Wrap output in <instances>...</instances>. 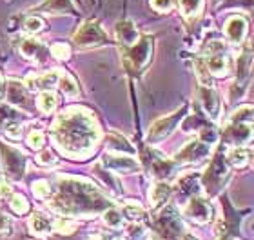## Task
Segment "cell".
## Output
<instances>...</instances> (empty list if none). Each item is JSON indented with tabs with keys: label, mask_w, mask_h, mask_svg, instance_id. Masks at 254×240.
Instances as JSON below:
<instances>
[{
	"label": "cell",
	"mask_w": 254,
	"mask_h": 240,
	"mask_svg": "<svg viewBox=\"0 0 254 240\" xmlns=\"http://www.w3.org/2000/svg\"><path fill=\"white\" fill-rule=\"evenodd\" d=\"M33 193L37 198H49L51 197V187H49V182L46 180H37L33 184Z\"/></svg>",
	"instance_id": "cell-35"
},
{
	"label": "cell",
	"mask_w": 254,
	"mask_h": 240,
	"mask_svg": "<svg viewBox=\"0 0 254 240\" xmlns=\"http://www.w3.org/2000/svg\"><path fill=\"white\" fill-rule=\"evenodd\" d=\"M59 85H60V89H62L67 96H76V95H78V84H76L74 77L67 75V73L60 75Z\"/></svg>",
	"instance_id": "cell-30"
},
{
	"label": "cell",
	"mask_w": 254,
	"mask_h": 240,
	"mask_svg": "<svg viewBox=\"0 0 254 240\" xmlns=\"http://www.w3.org/2000/svg\"><path fill=\"white\" fill-rule=\"evenodd\" d=\"M44 44H40L38 40H35V38H27V40H24L22 42V55L26 57V59L33 60V62H38V59L40 57H44Z\"/></svg>",
	"instance_id": "cell-22"
},
{
	"label": "cell",
	"mask_w": 254,
	"mask_h": 240,
	"mask_svg": "<svg viewBox=\"0 0 254 240\" xmlns=\"http://www.w3.org/2000/svg\"><path fill=\"white\" fill-rule=\"evenodd\" d=\"M178 4H180L182 15L186 16L187 20H190V18H196L201 13L203 0H178Z\"/></svg>",
	"instance_id": "cell-24"
},
{
	"label": "cell",
	"mask_w": 254,
	"mask_h": 240,
	"mask_svg": "<svg viewBox=\"0 0 254 240\" xmlns=\"http://www.w3.org/2000/svg\"><path fill=\"white\" fill-rule=\"evenodd\" d=\"M223 139L227 140L231 146H245V144H249L251 140L254 139L253 126H247V124L229 122L227 128H225V131H223Z\"/></svg>",
	"instance_id": "cell-12"
},
{
	"label": "cell",
	"mask_w": 254,
	"mask_h": 240,
	"mask_svg": "<svg viewBox=\"0 0 254 240\" xmlns=\"http://www.w3.org/2000/svg\"><path fill=\"white\" fill-rule=\"evenodd\" d=\"M29 230H31L33 235L38 237H46L53 231V224L48 220V217H44L42 213H35L29 220Z\"/></svg>",
	"instance_id": "cell-21"
},
{
	"label": "cell",
	"mask_w": 254,
	"mask_h": 240,
	"mask_svg": "<svg viewBox=\"0 0 254 240\" xmlns=\"http://www.w3.org/2000/svg\"><path fill=\"white\" fill-rule=\"evenodd\" d=\"M104 165L109 167V169L122 171V173H131V171L140 169V164H138L136 160L118 155V153H107V155H104Z\"/></svg>",
	"instance_id": "cell-15"
},
{
	"label": "cell",
	"mask_w": 254,
	"mask_h": 240,
	"mask_svg": "<svg viewBox=\"0 0 254 240\" xmlns=\"http://www.w3.org/2000/svg\"><path fill=\"white\" fill-rule=\"evenodd\" d=\"M60 73L57 71H49V73H42V75H33L26 79V87L29 91H49L53 85L59 84Z\"/></svg>",
	"instance_id": "cell-16"
},
{
	"label": "cell",
	"mask_w": 254,
	"mask_h": 240,
	"mask_svg": "<svg viewBox=\"0 0 254 240\" xmlns=\"http://www.w3.org/2000/svg\"><path fill=\"white\" fill-rule=\"evenodd\" d=\"M57 104H59V98H57V95H55L53 91H42V93L38 95V98H37L38 109H40V111H44V113L55 111Z\"/></svg>",
	"instance_id": "cell-26"
},
{
	"label": "cell",
	"mask_w": 254,
	"mask_h": 240,
	"mask_svg": "<svg viewBox=\"0 0 254 240\" xmlns=\"http://www.w3.org/2000/svg\"><path fill=\"white\" fill-rule=\"evenodd\" d=\"M104 222L106 226L113 228V230H118V228H122L124 224V215L120 209H115V208H107L104 211Z\"/></svg>",
	"instance_id": "cell-29"
},
{
	"label": "cell",
	"mask_w": 254,
	"mask_h": 240,
	"mask_svg": "<svg viewBox=\"0 0 254 240\" xmlns=\"http://www.w3.org/2000/svg\"><path fill=\"white\" fill-rule=\"evenodd\" d=\"M38 9L40 11H48V13H67L71 11V2L69 0H46L42 5H38Z\"/></svg>",
	"instance_id": "cell-27"
},
{
	"label": "cell",
	"mask_w": 254,
	"mask_h": 240,
	"mask_svg": "<svg viewBox=\"0 0 254 240\" xmlns=\"http://www.w3.org/2000/svg\"><path fill=\"white\" fill-rule=\"evenodd\" d=\"M209 155H211V144L203 142L201 139H194L184 146L180 153H176L175 162L176 164H200L209 159Z\"/></svg>",
	"instance_id": "cell-9"
},
{
	"label": "cell",
	"mask_w": 254,
	"mask_h": 240,
	"mask_svg": "<svg viewBox=\"0 0 254 240\" xmlns=\"http://www.w3.org/2000/svg\"><path fill=\"white\" fill-rule=\"evenodd\" d=\"M117 37L122 42L124 48H129L140 38V35H138L136 27H134V24L131 20H122L117 24Z\"/></svg>",
	"instance_id": "cell-17"
},
{
	"label": "cell",
	"mask_w": 254,
	"mask_h": 240,
	"mask_svg": "<svg viewBox=\"0 0 254 240\" xmlns=\"http://www.w3.org/2000/svg\"><path fill=\"white\" fill-rule=\"evenodd\" d=\"M9 193H11V189L7 184H0V197H7Z\"/></svg>",
	"instance_id": "cell-43"
},
{
	"label": "cell",
	"mask_w": 254,
	"mask_h": 240,
	"mask_svg": "<svg viewBox=\"0 0 254 240\" xmlns=\"http://www.w3.org/2000/svg\"><path fill=\"white\" fill-rule=\"evenodd\" d=\"M184 215L187 219L196 222V224H207L212 220V206L211 202L207 200L205 197H200V195H194L190 197V200L187 202L186 209H184Z\"/></svg>",
	"instance_id": "cell-10"
},
{
	"label": "cell",
	"mask_w": 254,
	"mask_h": 240,
	"mask_svg": "<svg viewBox=\"0 0 254 240\" xmlns=\"http://www.w3.org/2000/svg\"><path fill=\"white\" fill-rule=\"evenodd\" d=\"M205 68L212 77L223 79L229 77L233 71V62H231V55L227 51V44L223 40H212L207 44L205 48Z\"/></svg>",
	"instance_id": "cell-3"
},
{
	"label": "cell",
	"mask_w": 254,
	"mask_h": 240,
	"mask_svg": "<svg viewBox=\"0 0 254 240\" xmlns=\"http://www.w3.org/2000/svg\"><path fill=\"white\" fill-rule=\"evenodd\" d=\"M220 2H222V0H211V4H212V5H216V4H220Z\"/></svg>",
	"instance_id": "cell-47"
},
{
	"label": "cell",
	"mask_w": 254,
	"mask_h": 240,
	"mask_svg": "<svg viewBox=\"0 0 254 240\" xmlns=\"http://www.w3.org/2000/svg\"><path fill=\"white\" fill-rule=\"evenodd\" d=\"M51 55H53L57 60H67L69 55H71V49H69V46H65V44H62V42L53 44V46H51Z\"/></svg>",
	"instance_id": "cell-36"
},
{
	"label": "cell",
	"mask_w": 254,
	"mask_h": 240,
	"mask_svg": "<svg viewBox=\"0 0 254 240\" xmlns=\"http://www.w3.org/2000/svg\"><path fill=\"white\" fill-rule=\"evenodd\" d=\"M225 160L229 165H236V167H244L249 164L251 160V151L245 146H233L231 150L225 153Z\"/></svg>",
	"instance_id": "cell-19"
},
{
	"label": "cell",
	"mask_w": 254,
	"mask_h": 240,
	"mask_svg": "<svg viewBox=\"0 0 254 240\" xmlns=\"http://www.w3.org/2000/svg\"><path fill=\"white\" fill-rule=\"evenodd\" d=\"M156 230L162 233L165 239H173V237L184 235V224H182L180 217L173 208H165L162 215L156 220Z\"/></svg>",
	"instance_id": "cell-11"
},
{
	"label": "cell",
	"mask_w": 254,
	"mask_h": 240,
	"mask_svg": "<svg viewBox=\"0 0 254 240\" xmlns=\"http://www.w3.org/2000/svg\"><path fill=\"white\" fill-rule=\"evenodd\" d=\"M9 208L18 215H24L29 211V202L22 195H11L9 198Z\"/></svg>",
	"instance_id": "cell-31"
},
{
	"label": "cell",
	"mask_w": 254,
	"mask_h": 240,
	"mask_svg": "<svg viewBox=\"0 0 254 240\" xmlns=\"http://www.w3.org/2000/svg\"><path fill=\"white\" fill-rule=\"evenodd\" d=\"M4 95V77L0 75V96Z\"/></svg>",
	"instance_id": "cell-45"
},
{
	"label": "cell",
	"mask_w": 254,
	"mask_h": 240,
	"mask_svg": "<svg viewBox=\"0 0 254 240\" xmlns=\"http://www.w3.org/2000/svg\"><path fill=\"white\" fill-rule=\"evenodd\" d=\"M89 240H109V239H107L106 235H93Z\"/></svg>",
	"instance_id": "cell-44"
},
{
	"label": "cell",
	"mask_w": 254,
	"mask_h": 240,
	"mask_svg": "<svg viewBox=\"0 0 254 240\" xmlns=\"http://www.w3.org/2000/svg\"><path fill=\"white\" fill-rule=\"evenodd\" d=\"M151 169H153V175L156 176V178L164 180V178H167V176L173 173V169H175V162L154 153V159L151 160Z\"/></svg>",
	"instance_id": "cell-20"
},
{
	"label": "cell",
	"mask_w": 254,
	"mask_h": 240,
	"mask_svg": "<svg viewBox=\"0 0 254 240\" xmlns=\"http://www.w3.org/2000/svg\"><path fill=\"white\" fill-rule=\"evenodd\" d=\"M107 146H109V150L115 151V153H118V151H124V153H132L131 144L126 140V137H122V135L117 133V131L109 133V137H107Z\"/></svg>",
	"instance_id": "cell-25"
},
{
	"label": "cell",
	"mask_w": 254,
	"mask_h": 240,
	"mask_svg": "<svg viewBox=\"0 0 254 240\" xmlns=\"http://www.w3.org/2000/svg\"><path fill=\"white\" fill-rule=\"evenodd\" d=\"M26 100V89L22 87L18 82H11V87H9V102L11 104H22V102Z\"/></svg>",
	"instance_id": "cell-32"
},
{
	"label": "cell",
	"mask_w": 254,
	"mask_h": 240,
	"mask_svg": "<svg viewBox=\"0 0 254 240\" xmlns=\"http://www.w3.org/2000/svg\"><path fill=\"white\" fill-rule=\"evenodd\" d=\"M200 100L201 106L205 109L211 120H218L222 115V102H220V95L218 91L211 85H201L200 87Z\"/></svg>",
	"instance_id": "cell-13"
},
{
	"label": "cell",
	"mask_w": 254,
	"mask_h": 240,
	"mask_svg": "<svg viewBox=\"0 0 254 240\" xmlns=\"http://www.w3.org/2000/svg\"><path fill=\"white\" fill-rule=\"evenodd\" d=\"M186 113H187V106H182L178 111L171 113V115H167V117H164V118H158V120L151 126V129H149L147 142L156 144L160 140H164L165 137H169V133L176 128V124L180 122L182 117H186Z\"/></svg>",
	"instance_id": "cell-8"
},
{
	"label": "cell",
	"mask_w": 254,
	"mask_h": 240,
	"mask_svg": "<svg viewBox=\"0 0 254 240\" xmlns=\"http://www.w3.org/2000/svg\"><path fill=\"white\" fill-rule=\"evenodd\" d=\"M124 213H126V217L131 222H143V219L147 217V213H145V209L140 206V204H132V202H127L126 206H124Z\"/></svg>",
	"instance_id": "cell-28"
},
{
	"label": "cell",
	"mask_w": 254,
	"mask_h": 240,
	"mask_svg": "<svg viewBox=\"0 0 254 240\" xmlns=\"http://www.w3.org/2000/svg\"><path fill=\"white\" fill-rule=\"evenodd\" d=\"M151 55H153V38L145 35L138 38L132 46L124 48V62L132 73H140L149 64Z\"/></svg>",
	"instance_id": "cell-4"
},
{
	"label": "cell",
	"mask_w": 254,
	"mask_h": 240,
	"mask_svg": "<svg viewBox=\"0 0 254 240\" xmlns=\"http://www.w3.org/2000/svg\"><path fill=\"white\" fill-rule=\"evenodd\" d=\"M127 233H129V240H147V230L142 226V222H132Z\"/></svg>",
	"instance_id": "cell-33"
},
{
	"label": "cell",
	"mask_w": 254,
	"mask_h": 240,
	"mask_svg": "<svg viewBox=\"0 0 254 240\" xmlns=\"http://www.w3.org/2000/svg\"><path fill=\"white\" fill-rule=\"evenodd\" d=\"M180 240H198V239H194L192 235H187V233H184V235L180 237Z\"/></svg>",
	"instance_id": "cell-46"
},
{
	"label": "cell",
	"mask_w": 254,
	"mask_h": 240,
	"mask_svg": "<svg viewBox=\"0 0 254 240\" xmlns=\"http://www.w3.org/2000/svg\"><path fill=\"white\" fill-rule=\"evenodd\" d=\"M24 27H26L27 33H38L44 27V22H42V18H38V16H27Z\"/></svg>",
	"instance_id": "cell-37"
},
{
	"label": "cell",
	"mask_w": 254,
	"mask_h": 240,
	"mask_svg": "<svg viewBox=\"0 0 254 240\" xmlns=\"http://www.w3.org/2000/svg\"><path fill=\"white\" fill-rule=\"evenodd\" d=\"M0 159L4 173L13 180H20L26 171V157L16 148H9L7 144H0Z\"/></svg>",
	"instance_id": "cell-7"
},
{
	"label": "cell",
	"mask_w": 254,
	"mask_h": 240,
	"mask_svg": "<svg viewBox=\"0 0 254 240\" xmlns=\"http://www.w3.org/2000/svg\"><path fill=\"white\" fill-rule=\"evenodd\" d=\"M109 200L100 189L87 180L80 178H60L59 195L53 198L51 209L62 215H85L107 209Z\"/></svg>",
	"instance_id": "cell-2"
},
{
	"label": "cell",
	"mask_w": 254,
	"mask_h": 240,
	"mask_svg": "<svg viewBox=\"0 0 254 240\" xmlns=\"http://www.w3.org/2000/svg\"><path fill=\"white\" fill-rule=\"evenodd\" d=\"M251 160H253V164H254V151L251 153Z\"/></svg>",
	"instance_id": "cell-48"
},
{
	"label": "cell",
	"mask_w": 254,
	"mask_h": 240,
	"mask_svg": "<svg viewBox=\"0 0 254 240\" xmlns=\"http://www.w3.org/2000/svg\"><path fill=\"white\" fill-rule=\"evenodd\" d=\"M223 31H225V37L229 38V42L234 44V46H240V44L244 42L245 33H247V20H245V16L233 15L231 18H227L225 26H223Z\"/></svg>",
	"instance_id": "cell-14"
},
{
	"label": "cell",
	"mask_w": 254,
	"mask_h": 240,
	"mask_svg": "<svg viewBox=\"0 0 254 240\" xmlns=\"http://www.w3.org/2000/svg\"><path fill=\"white\" fill-rule=\"evenodd\" d=\"M27 144H29V148H33V150H40L44 144V135L40 133V131L29 133L27 135Z\"/></svg>",
	"instance_id": "cell-39"
},
{
	"label": "cell",
	"mask_w": 254,
	"mask_h": 240,
	"mask_svg": "<svg viewBox=\"0 0 254 240\" xmlns=\"http://www.w3.org/2000/svg\"><path fill=\"white\" fill-rule=\"evenodd\" d=\"M229 175H231V169H229V162L225 160V155H216L201 176V186L205 187V193L216 195L229 180Z\"/></svg>",
	"instance_id": "cell-5"
},
{
	"label": "cell",
	"mask_w": 254,
	"mask_h": 240,
	"mask_svg": "<svg viewBox=\"0 0 254 240\" xmlns=\"http://www.w3.org/2000/svg\"><path fill=\"white\" fill-rule=\"evenodd\" d=\"M171 197V186L167 182L160 180L156 182L153 187H151V191H149V200H151V206L153 208H162Z\"/></svg>",
	"instance_id": "cell-18"
},
{
	"label": "cell",
	"mask_w": 254,
	"mask_h": 240,
	"mask_svg": "<svg viewBox=\"0 0 254 240\" xmlns=\"http://www.w3.org/2000/svg\"><path fill=\"white\" fill-rule=\"evenodd\" d=\"M11 231V220L4 213H0V235H7Z\"/></svg>",
	"instance_id": "cell-42"
},
{
	"label": "cell",
	"mask_w": 254,
	"mask_h": 240,
	"mask_svg": "<svg viewBox=\"0 0 254 240\" xmlns=\"http://www.w3.org/2000/svg\"><path fill=\"white\" fill-rule=\"evenodd\" d=\"M53 140L64 155L84 159L95 151L100 140V128L89 111L73 107L57 118L53 126Z\"/></svg>",
	"instance_id": "cell-1"
},
{
	"label": "cell",
	"mask_w": 254,
	"mask_h": 240,
	"mask_svg": "<svg viewBox=\"0 0 254 240\" xmlns=\"http://www.w3.org/2000/svg\"><path fill=\"white\" fill-rule=\"evenodd\" d=\"M53 230L59 231L60 235H71V233L76 230V224L71 222V220H67V219H60L53 224Z\"/></svg>",
	"instance_id": "cell-34"
},
{
	"label": "cell",
	"mask_w": 254,
	"mask_h": 240,
	"mask_svg": "<svg viewBox=\"0 0 254 240\" xmlns=\"http://www.w3.org/2000/svg\"><path fill=\"white\" fill-rule=\"evenodd\" d=\"M151 5L158 13H167L175 7V0H151Z\"/></svg>",
	"instance_id": "cell-38"
},
{
	"label": "cell",
	"mask_w": 254,
	"mask_h": 240,
	"mask_svg": "<svg viewBox=\"0 0 254 240\" xmlns=\"http://www.w3.org/2000/svg\"><path fill=\"white\" fill-rule=\"evenodd\" d=\"M229 122H236V124H247V126H253L254 124V104L249 106H242L240 109L231 115V120Z\"/></svg>",
	"instance_id": "cell-23"
},
{
	"label": "cell",
	"mask_w": 254,
	"mask_h": 240,
	"mask_svg": "<svg viewBox=\"0 0 254 240\" xmlns=\"http://www.w3.org/2000/svg\"><path fill=\"white\" fill-rule=\"evenodd\" d=\"M37 160H38V164L40 165H53L55 162H57L51 150H42V153H38Z\"/></svg>",
	"instance_id": "cell-40"
},
{
	"label": "cell",
	"mask_w": 254,
	"mask_h": 240,
	"mask_svg": "<svg viewBox=\"0 0 254 240\" xmlns=\"http://www.w3.org/2000/svg\"><path fill=\"white\" fill-rule=\"evenodd\" d=\"M20 131H22V128L18 122H11V124H7V128H5V135H7L9 139H15V140H18L22 137Z\"/></svg>",
	"instance_id": "cell-41"
},
{
	"label": "cell",
	"mask_w": 254,
	"mask_h": 240,
	"mask_svg": "<svg viewBox=\"0 0 254 240\" xmlns=\"http://www.w3.org/2000/svg\"><path fill=\"white\" fill-rule=\"evenodd\" d=\"M73 42L80 48H98V46L109 42V37L98 22L89 20L78 27V31L74 33L73 37Z\"/></svg>",
	"instance_id": "cell-6"
}]
</instances>
